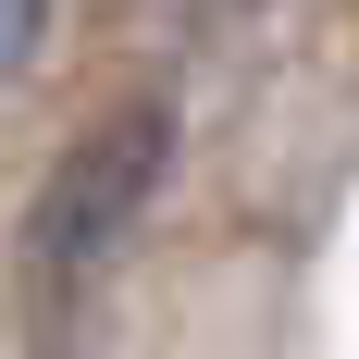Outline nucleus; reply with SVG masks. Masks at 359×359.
Here are the masks:
<instances>
[{"instance_id": "1", "label": "nucleus", "mask_w": 359, "mask_h": 359, "mask_svg": "<svg viewBox=\"0 0 359 359\" xmlns=\"http://www.w3.org/2000/svg\"><path fill=\"white\" fill-rule=\"evenodd\" d=\"M161 161H174V111H161V100L100 111V124L62 149V174L37 186V223H25L37 273H50V285L100 273V260L137 236V211H149V186H161Z\"/></svg>"}, {"instance_id": "2", "label": "nucleus", "mask_w": 359, "mask_h": 359, "mask_svg": "<svg viewBox=\"0 0 359 359\" xmlns=\"http://www.w3.org/2000/svg\"><path fill=\"white\" fill-rule=\"evenodd\" d=\"M37 13H50V0H0V74L25 62V37H37Z\"/></svg>"}]
</instances>
